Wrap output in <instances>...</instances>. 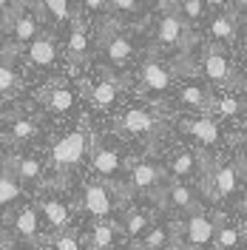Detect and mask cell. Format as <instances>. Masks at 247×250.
I'll list each match as a JSON object with an SVG mask.
<instances>
[{"label": "cell", "mask_w": 247, "mask_h": 250, "mask_svg": "<svg viewBox=\"0 0 247 250\" xmlns=\"http://www.w3.org/2000/svg\"><path fill=\"white\" fill-rule=\"evenodd\" d=\"M154 123L156 120L148 114V111H142V108H131L123 117V128L125 131H131V134H145V131L154 128Z\"/></svg>", "instance_id": "8992f818"}, {"label": "cell", "mask_w": 247, "mask_h": 250, "mask_svg": "<svg viewBox=\"0 0 247 250\" xmlns=\"http://www.w3.org/2000/svg\"><path fill=\"white\" fill-rule=\"evenodd\" d=\"M15 230L17 236H23V239H34L37 230H40V222H37V213L31 210V208H23L15 219Z\"/></svg>", "instance_id": "30bf717a"}, {"label": "cell", "mask_w": 247, "mask_h": 250, "mask_svg": "<svg viewBox=\"0 0 247 250\" xmlns=\"http://www.w3.org/2000/svg\"><path fill=\"white\" fill-rule=\"evenodd\" d=\"M48 105L54 111H68L74 105V94L68 91V88H54L51 97H48Z\"/></svg>", "instance_id": "ffe728a7"}, {"label": "cell", "mask_w": 247, "mask_h": 250, "mask_svg": "<svg viewBox=\"0 0 247 250\" xmlns=\"http://www.w3.org/2000/svg\"><path fill=\"white\" fill-rule=\"evenodd\" d=\"M187 245L190 248H205V245H210L213 242V225H210V219L196 213V216L187 219Z\"/></svg>", "instance_id": "3957f363"}, {"label": "cell", "mask_w": 247, "mask_h": 250, "mask_svg": "<svg viewBox=\"0 0 247 250\" xmlns=\"http://www.w3.org/2000/svg\"><path fill=\"white\" fill-rule=\"evenodd\" d=\"M82 205L91 216H108L111 213V193L103 185H85L82 190Z\"/></svg>", "instance_id": "7a4b0ae2"}, {"label": "cell", "mask_w": 247, "mask_h": 250, "mask_svg": "<svg viewBox=\"0 0 247 250\" xmlns=\"http://www.w3.org/2000/svg\"><path fill=\"white\" fill-rule=\"evenodd\" d=\"M213 236H216L219 248H225V250H230L239 245V230L236 228H219V230H213Z\"/></svg>", "instance_id": "cb8c5ba5"}, {"label": "cell", "mask_w": 247, "mask_h": 250, "mask_svg": "<svg viewBox=\"0 0 247 250\" xmlns=\"http://www.w3.org/2000/svg\"><path fill=\"white\" fill-rule=\"evenodd\" d=\"M162 245H165V228H154L142 239V250H162Z\"/></svg>", "instance_id": "d4e9b609"}, {"label": "cell", "mask_w": 247, "mask_h": 250, "mask_svg": "<svg viewBox=\"0 0 247 250\" xmlns=\"http://www.w3.org/2000/svg\"><path fill=\"white\" fill-rule=\"evenodd\" d=\"M85 148H88V137H85L82 131H71V134H65V137L54 145L51 159H54V165H57V168L77 165L80 159L85 156Z\"/></svg>", "instance_id": "6da1fadb"}, {"label": "cell", "mask_w": 247, "mask_h": 250, "mask_svg": "<svg viewBox=\"0 0 247 250\" xmlns=\"http://www.w3.org/2000/svg\"><path fill=\"white\" fill-rule=\"evenodd\" d=\"M156 179H159V171H156L151 162H139L137 168L131 171V185L134 188H154L156 185Z\"/></svg>", "instance_id": "7c38bea8"}, {"label": "cell", "mask_w": 247, "mask_h": 250, "mask_svg": "<svg viewBox=\"0 0 247 250\" xmlns=\"http://www.w3.org/2000/svg\"><path fill=\"white\" fill-rule=\"evenodd\" d=\"M88 9H105V0H85Z\"/></svg>", "instance_id": "8d00e7d4"}, {"label": "cell", "mask_w": 247, "mask_h": 250, "mask_svg": "<svg viewBox=\"0 0 247 250\" xmlns=\"http://www.w3.org/2000/svg\"><path fill=\"white\" fill-rule=\"evenodd\" d=\"M6 6H9V0H0V12H3V9H6Z\"/></svg>", "instance_id": "f35d334b"}, {"label": "cell", "mask_w": 247, "mask_h": 250, "mask_svg": "<svg viewBox=\"0 0 247 250\" xmlns=\"http://www.w3.org/2000/svg\"><path fill=\"white\" fill-rule=\"evenodd\" d=\"M205 74L213 80V83H225V80L230 77V65H227V57L216 51V48H210L207 54H205Z\"/></svg>", "instance_id": "277c9868"}, {"label": "cell", "mask_w": 247, "mask_h": 250, "mask_svg": "<svg viewBox=\"0 0 247 250\" xmlns=\"http://www.w3.org/2000/svg\"><path fill=\"white\" fill-rule=\"evenodd\" d=\"M40 210L46 213L48 225H54V228H62L65 222H68V208L62 202H54V199H46V202L40 205Z\"/></svg>", "instance_id": "5bb4252c"}, {"label": "cell", "mask_w": 247, "mask_h": 250, "mask_svg": "<svg viewBox=\"0 0 247 250\" xmlns=\"http://www.w3.org/2000/svg\"><path fill=\"white\" fill-rule=\"evenodd\" d=\"M54 248L57 250H80V242L74 236H57L54 239Z\"/></svg>", "instance_id": "e575fe53"}, {"label": "cell", "mask_w": 247, "mask_h": 250, "mask_svg": "<svg viewBox=\"0 0 247 250\" xmlns=\"http://www.w3.org/2000/svg\"><path fill=\"white\" fill-rule=\"evenodd\" d=\"M12 34H15L17 43H23V40H34V34H37V20L31 15H23L15 20V26H12Z\"/></svg>", "instance_id": "9a60e30c"}, {"label": "cell", "mask_w": 247, "mask_h": 250, "mask_svg": "<svg viewBox=\"0 0 247 250\" xmlns=\"http://www.w3.org/2000/svg\"><path fill=\"white\" fill-rule=\"evenodd\" d=\"M145 228H148V219H145V213H131V216H128V222H125V230H128V236H139Z\"/></svg>", "instance_id": "f1b7e54d"}, {"label": "cell", "mask_w": 247, "mask_h": 250, "mask_svg": "<svg viewBox=\"0 0 247 250\" xmlns=\"http://www.w3.org/2000/svg\"><path fill=\"white\" fill-rule=\"evenodd\" d=\"M193 162H196V159H193V154H190V151H182V154L173 159L170 171L176 173V176H187V173L193 171Z\"/></svg>", "instance_id": "603a6c76"}, {"label": "cell", "mask_w": 247, "mask_h": 250, "mask_svg": "<svg viewBox=\"0 0 247 250\" xmlns=\"http://www.w3.org/2000/svg\"><path fill=\"white\" fill-rule=\"evenodd\" d=\"M187 131L205 145H216L219 142V128L213 120H193V123H187Z\"/></svg>", "instance_id": "ba28073f"}, {"label": "cell", "mask_w": 247, "mask_h": 250, "mask_svg": "<svg viewBox=\"0 0 247 250\" xmlns=\"http://www.w3.org/2000/svg\"><path fill=\"white\" fill-rule=\"evenodd\" d=\"M31 134H34V125H31L29 120H17V123L12 125V137H15V140H29Z\"/></svg>", "instance_id": "d6a6232c"}, {"label": "cell", "mask_w": 247, "mask_h": 250, "mask_svg": "<svg viewBox=\"0 0 247 250\" xmlns=\"http://www.w3.org/2000/svg\"><path fill=\"white\" fill-rule=\"evenodd\" d=\"M182 40V20L176 15H165L159 23V43L165 46H176Z\"/></svg>", "instance_id": "52a82bcc"}, {"label": "cell", "mask_w": 247, "mask_h": 250, "mask_svg": "<svg viewBox=\"0 0 247 250\" xmlns=\"http://www.w3.org/2000/svg\"><path fill=\"white\" fill-rule=\"evenodd\" d=\"M17 83V71L15 68H9V65H0V94L12 91Z\"/></svg>", "instance_id": "f546056e"}, {"label": "cell", "mask_w": 247, "mask_h": 250, "mask_svg": "<svg viewBox=\"0 0 247 250\" xmlns=\"http://www.w3.org/2000/svg\"><path fill=\"white\" fill-rule=\"evenodd\" d=\"M91 100L100 105V108H105V105H114V100H117V85L108 83V80H103V83H97L91 91Z\"/></svg>", "instance_id": "2e32d148"}, {"label": "cell", "mask_w": 247, "mask_h": 250, "mask_svg": "<svg viewBox=\"0 0 247 250\" xmlns=\"http://www.w3.org/2000/svg\"><path fill=\"white\" fill-rule=\"evenodd\" d=\"M105 54H108L114 62H123V60H128V57L134 54V46H131L128 37H114V40L108 43V48H105Z\"/></svg>", "instance_id": "e0dca14e"}, {"label": "cell", "mask_w": 247, "mask_h": 250, "mask_svg": "<svg viewBox=\"0 0 247 250\" xmlns=\"http://www.w3.org/2000/svg\"><path fill=\"white\" fill-rule=\"evenodd\" d=\"M170 202L176 205V208H190L193 196H190V190L185 185H176V188H170Z\"/></svg>", "instance_id": "83f0119b"}, {"label": "cell", "mask_w": 247, "mask_h": 250, "mask_svg": "<svg viewBox=\"0 0 247 250\" xmlns=\"http://www.w3.org/2000/svg\"><path fill=\"white\" fill-rule=\"evenodd\" d=\"M0 156H3V151H0Z\"/></svg>", "instance_id": "ab89813d"}, {"label": "cell", "mask_w": 247, "mask_h": 250, "mask_svg": "<svg viewBox=\"0 0 247 250\" xmlns=\"http://www.w3.org/2000/svg\"><path fill=\"white\" fill-rule=\"evenodd\" d=\"M236 188H239V173H236V168L233 165H222L216 171V193L230 196Z\"/></svg>", "instance_id": "4fadbf2b"}, {"label": "cell", "mask_w": 247, "mask_h": 250, "mask_svg": "<svg viewBox=\"0 0 247 250\" xmlns=\"http://www.w3.org/2000/svg\"><path fill=\"white\" fill-rule=\"evenodd\" d=\"M57 57V48L51 40H31L29 46V60L37 62V65H51Z\"/></svg>", "instance_id": "9c48e42d"}, {"label": "cell", "mask_w": 247, "mask_h": 250, "mask_svg": "<svg viewBox=\"0 0 247 250\" xmlns=\"http://www.w3.org/2000/svg\"><path fill=\"white\" fill-rule=\"evenodd\" d=\"M210 34L216 37V40H230L233 34H236V26H233V20L227 15H219L213 23H210Z\"/></svg>", "instance_id": "ac0fdd59"}, {"label": "cell", "mask_w": 247, "mask_h": 250, "mask_svg": "<svg viewBox=\"0 0 247 250\" xmlns=\"http://www.w3.org/2000/svg\"><path fill=\"white\" fill-rule=\"evenodd\" d=\"M205 3H207V6H225L227 0H205Z\"/></svg>", "instance_id": "74e56055"}, {"label": "cell", "mask_w": 247, "mask_h": 250, "mask_svg": "<svg viewBox=\"0 0 247 250\" xmlns=\"http://www.w3.org/2000/svg\"><path fill=\"white\" fill-rule=\"evenodd\" d=\"M94 245L100 250H108L114 245V230H111L108 225H97L94 228Z\"/></svg>", "instance_id": "484cf974"}, {"label": "cell", "mask_w": 247, "mask_h": 250, "mask_svg": "<svg viewBox=\"0 0 247 250\" xmlns=\"http://www.w3.org/2000/svg\"><path fill=\"white\" fill-rule=\"evenodd\" d=\"M85 48H88L85 29H82V26H74L71 37H68V51H71V57H82V54H85Z\"/></svg>", "instance_id": "d6986e66"}, {"label": "cell", "mask_w": 247, "mask_h": 250, "mask_svg": "<svg viewBox=\"0 0 247 250\" xmlns=\"http://www.w3.org/2000/svg\"><path fill=\"white\" fill-rule=\"evenodd\" d=\"M213 108H216V114H222V117H233V114H239V100L225 97V100H219Z\"/></svg>", "instance_id": "1f68e13d"}, {"label": "cell", "mask_w": 247, "mask_h": 250, "mask_svg": "<svg viewBox=\"0 0 247 250\" xmlns=\"http://www.w3.org/2000/svg\"><path fill=\"white\" fill-rule=\"evenodd\" d=\"M20 196V185L12 176H0V205H9Z\"/></svg>", "instance_id": "44dd1931"}, {"label": "cell", "mask_w": 247, "mask_h": 250, "mask_svg": "<svg viewBox=\"0 0 247 250\" xmlns=\"http://www.w3.org/2000/svg\"><path fill=\"white\" fill-rule=\"evenodd\" d=\"M111 6L117 12H134L137 9V0H111Z\"/></svg>", "instance_id": "d590c367"}, {"label": "cell", "mask_w": 247, "mask_h": 250, "mask_svg": "<svg viewBox=\"0 0 247 250\" xmlns=\"http://www.w3.org/2000/svg\"><path fill=\"white\" fill-rule=\"evenodd\" d=\"M94 171L103 173V176H111V173L120 171V154L111 151V148H103L94 154Z\"/></svg>", "instance_id": "8fae6325"}, {"label": "cell", "mask_w": 247, "mask_h": 250, "mask_svg": "<svg viewBox=\"0 0 247 250\" xmlns=\"http://www.w3.org/2000/svg\"><path fill=\"white\" fill-rule=\"evenodd\" d=\"M202 6H205L202 0H185V6H182V9H185L187 20H199V17H202V12H205Z\"/></svg>", "instance_id": "836d02e7"}, {"label": "cell", "mask_w": 247, "mask_h": 250, "mask_svg": "<svg viewBox=\"0 0 247 250\" xmlns=\"http://www.w3.org/2000/svg\"><path fill=\"white\" fill-rule=\"evenodd\" d=\"M40 162L37 159H20V165H17V173L23 176V179H40Z\"/></svg>", "instance_id": "4316f807"}, {"label": "cell", "mask_w": 247, "mask_h": 250, "mask_svg": "<svg viewBox=\"0 0 247 250\" xmlns=\"http://www.w3.org/2000/svg\"><path fill=\"white\" fill-rule=\"evenodd\" d=\"M43 6H46L57 20H68V0H43Z\"/></svg>", "instance_id": "4dcf8cb0"}, {"label": "cell", "mask_w": 247, "mask_h": 250, "mask_svg": "<svg viewBox=\"0 0 247 250\" xmlns=\"http://www.w3.org/2000/svg\"><path fill=\"white\" fill-rule=\"evenodd\" d=\"M179 100L185 103V105H205V91H202L199 85H182L179 88Z\"/></svg>", "instance_id": "7402d4cb"}, {"label": "cell", "mask_w": 247, "mask_h": 250, "mask_svg": "<svg viewBox=\"0 0 247 250\" xmlns=\"http://www.w3.org/2000/svg\"><path fill=\"white\" fill-rule=\"evenodd\" d=\"M142 80L151 91H168L170 88V74L159 65V62H145L142 68Z\"/></svg>", "instance_id": "5b68a950"}]
</instances>
